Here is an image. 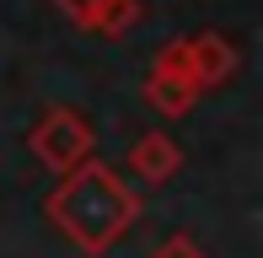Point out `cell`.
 Segmentation results:
<instances>
[{"mask_svg":"<svg viewBox=\"0 0 263 258\" xmlns=\"http://www.w3.org/2000/svg\"><path fill=\"white\" fill-rule=\"evenodd\" d=\"M140 215H145L140 189L118 167H107L97 156H86L81 167L59 172V183L49 189V199H43V220H49L70 248H81L86 258L113 253L118 242L135 231Z\"/></svg>","mask_w":263,"mask_h":258,"instance_id":"6da1fadb","label":"cell"},{"mask_svg":"<svg viewBox=\"0 0 263 258\" xmlns=\"http://www.w3.org/2000/svg\"><path fill=\"white\" fill-rule=\"evenodd\" d=\"M27 151H32L38 167L70 172V167H81L86 156H97V129L81 119L70 102H54V108H43L38 124L27 129Z\"/></svg>","mask_w":263,"mask_h":258,"instance_id":"7a4b0ae2","label":"cell"},{"mask_svg":"<svg viewBox=\"0 0 263 258\" xmlns=\"http://www.w3.org/2000/svg\"><path fill=\"white\" fill-rule=\"evenodd\" d=\"M145 102L161 113V119H188V113L199 108V97L204 91L194 86V76L183 70V54H177V38L172 43H161L156 49V60H151V70H145Z\"/></svg>","mask_w":263,"mask_h":258,"instance_id":"3957f363","label":"cell"},{"mask_svg":"<svg viewBox=\"0 0 263 258\" xmlns=\"http://www.w3.org/2000/svg\"><path fill=\"white\" fill-rule=\"evenodd\" d=\"M177 54H183V70L194 76L199 91H215L242 70V49H236L226 32H194V38H177Z\"/></svg>","mask_w":263,"mask_h":258,"instance_id":"277c9868","label":"cell"},{"mask_svg":"<svg viewBox=\"0 0 263 258\" xmlns=\"http://www.w3.org/2000/svg\"><path fill=\"white\" fill-rule=\"evenodd\" d=\"M124 167L135 172L145 189H161V183H172L177 172H183V145H177L166 129H151V135H140L135 145H129Z\"/></svg>","mask_w":263,"mask_h":258,"instance_id":"5b68a950","label":"cell"},{"mask_svg":"<svg viewBox=\"0 0 263 258\" xmlns=\"http://www.w3.org/2000/svg\"><path fill=\"white\" fill-rule=\"evenodd\" d=\"M81 32H97V38H124L140 22V0H54Z\"/></svg>","mask_w":263,"mask_h":258,"instance_id":"8992f818","label":"cell"},{"mask_svg":"<svg viewBox=\"0 0 263 258\" xmlns=\"http://www.w3.org/2000/svg\"><path fill=\"white\" fill-rule=\"evenodd\" d=\"M145 258H210L204 248H199L194 237H188V231H172V237H161L156 248H151Z\"/></svg>","mask_w":263,"mask_h":258,"instance_id":"52a82bcc","label":"cell"}]
</instances>
